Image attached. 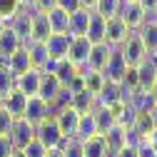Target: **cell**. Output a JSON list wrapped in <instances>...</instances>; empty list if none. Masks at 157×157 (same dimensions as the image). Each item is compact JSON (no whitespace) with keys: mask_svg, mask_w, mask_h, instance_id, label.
I'll list each match as a JSON object with an SVG mask.
<instances>
[{"mask_svg":"<svg viewBox=\"0 0 157 157\" xmlns=\"http://www.w3.org/2000/svg\"><path fill=\"white\" fill-rule=\"evenodd\" d=\"M82 157H112L107 152V145H105V137L102 135H95L90 140L82 142Z\"/></svg>","mask_w":157,"mask_h":157,"instance_id":"cell-26","label":"cell"},{"mask_svg":"<svg viewBox=\"0 0 157 157\" xmlns=\"http://www.w3.org/2000/svg\"><path fill=\"white\" fill-rule=\"evenodd\" d=\"M8 28H13L17 35H20V40H23V45L30 40V13H25V10H17L10 20H8Z\"/></svg>","mask_w":157,"mask_h":157,"instance_id":"cell-22","label":"cell"},{"mask_svg":"<svg viewBox=\"0 0 157 157\" xmlns=\"http://www.w3.org/2000/svg\"><path fill=\"white\" fill-rule=\"evenodd\" d=\"M50 35V23L45 13H30V40L28 43H45Z\"/></svg>","mask_w":157,"mask_h":157,"instance_id":"cell-13","label":"cell"},{"mask_svg":"<svg viewBox=\"0 0 157 157\" xmlns=\"http://www.w3.org/2000/svg\"><path fill=\"white\" fill-rule=\"evenodd\" d=\"M20 155H23V157H45L48 150H45L40 142H37V140H33V142H28V145L20 150Z\"/></svg>","mask_w":157,"mask_h":157,"instance_id":"cell-35","label":"cell"},{"mask_svg":"<svg viewBox=\"0 0 157 157\" xmlns=\"http://www.w3.org/2000/svg\"><path fill=\"white\" fill-rule=\"evenodd\" d=\"M115 102H122L120 100V85H112V82H105L102 90L95 95V107H110Z\"/></svg>","mask_w":157,"mask_h":157,"instance_id":"cell-25","label":"cell"},{"mask_svg":"<svg viewBox=\"0 0 157 157\" xmlns=\"http://www.w3.org/2000/svg\"><path fill=\"white\" fill-rule=\"evenodd\" d=\"M60 152H63V157H82V142L77 140V137L63 140V145H60Z\"/></svg>","mask_w":157,"mask_h":157,"instance_id":"cell-34","label":"cell"},{"mask_svg":"<svg viewBox=\"0 0 157 157\" xmlns=\"http://www.w3.org/2000/svg\"><path fill=\"white\" fill-rule=\"evenodd\" d=\"M70 35H57V33H50L48 40H45V50H48V57L52 63H60V60H67V50H70Z\"/></svg>","mask_w":157,"mask_h":157,"instance_id":"cell-6","label":"cell"},{"mask_svg":"<svg viewBox=\"0 0 157 157\" xmlns=\"http://www.w3.org/2000/svg\"><path fill=\"white\" fill-rule=\"evenodd\" d=\"M20 48H23L20 35H17L13 28H5V30H3V35H0V63L8 60L10 55H15Z\"/></svg>","mask_w":157,"mask_h":157,"instance_id":"cell-16","label":"cell"},{"mask_svg":"<svg viewBox=\"0 0 157 157\" xmlns=\"http://www.w3.org/2000/svg\"><path fill=\"white\" fill-rule=\"evenodd\" d=\"M152 57H155V63H157V50H155V52H152Z\"/></svg>","mask_w":157,"mask_h":157,"instance_id":"cell-51","label":"cell"},{"mask_svg":"<svg viewBox=\"0 0 157 157\" xmlns=\"http://www.w3.org/2000/svg\"><path fill=\"white\" fill-rule=\"evenodd\" d=\"M35 5V0H20V8H25V10H30Z\"/></svg>","mask_w":157,"mask_h":157,"instance_id":"cell-46","label":"cell"},{"mask_svg":"<svg viewBox=\"0 0 157 157\" xmlns=\"http://www.w3.org/2000/svg\"><path fill=\"white\" fill-rule=\"evenodd\" d=\"M45 157H63V152H60V147H57V150H48Z\"/></svg>","mask_w":157,"mask_h":157,"instance_id":"cell-47","label":"cell"},{"mask_svg":"<svg viewBox=\"0 0 157 157\" xmlns=\"http://www.w3.org/2000/svg\"><path fill=\"white\" fill-rule=\"evenodd\" d=\"M147 92H150V95H152V100H155V102H157V82H155V85H152V87H150V90H147Z\"/></svg>","mask_w":157,"mask_h":157,"instance_id":"cell-48","label":"cell"},{"mask_svg":"<svg viewBox=\"0 0 157 157\" xmlns=\"http://www.w3.org/2000/svg\"><path fill=\"white\" fill-rule=\"evenodd\" d=\"M15 150H13V145H10V140L8 137H0V157H10Z\"/></svg>","mask_w":157,"mask_h":157,"instance_id":"cell-41","label":"cell"},{"mask_svg":"<svg viewBox=\"0 0 157 157\" xmlns=\"http://www.w3.org/2000/svg\"><path fill=\"white\" fill-rule=\"evenodd\" d=\"M120 8H122V0H97L95 13H100L105 20H112L120 15Z\"/></svg>","mask_w":157,"mask_h":157,"instance_id":"cell-30","label":"cell"},{"mask_svg":"<svg viewBox=\"0 0 157 157\" xmlns=\"http://www.w3.org/2000/svg\"><path fill=\"white\" fill-rule=\"evenodd\" d=\"M35 140L45 150H57L63 145V132H60V127H57L52 115L48 117V120H43L40 125H35Z\"/></svg>","mask_w":157,"mask_h":157,"instance_id":"cell-2","label":"cell"},{"mask_svg":"<svg viewBox=\"0 0 157 157\" xmlns=\"http://www.w3.org/2000/svg\"><path fill=\"white\" fill-rule=\"evenodd\" d=\"M90 48H92V43L87 40V37L82 35V37H72L70 40V50H67V60L75 65V67H85V63H87V55H90Z\"/></svg>","mask_w":157,"mask_h":157,"instance_id":"cell-10","label":"cell"},{"mask_svg":"<svg viewBox=\"0 0 157 157\" xmlns=\"http://www.w3.org/2000/svg\"><path fill=\"white\" fill-rule=\"evenodd\" d=\"M48 15V23H50V33H57V35H67V28H70V15L60 8H52L45 13Z\"/></svg>","mask_w":157,"mask_h":157,"instance_id":"cell-23","label":"cell"},{"mask_svg":"<svg viewBox=\"0 0 157 157\" xmlns=\"http://www.w3.org/2000/svg\"><path fill=\"white\" fill-rule=\"evenodd\" d=\"M70 107L77 110V112H90V110H95V95L87 92V90H82V92H72Z\"/></svg>","mask_w":157,"mask_h":157,"instance_id":"cell-29","label":"cell"},{"mask_svg":"<svg viewBox=\"0 0 157 157\" xmlns=\"http://www.w3.org/2000/svg\"><path fill=\"white\" fill-rule=\"evenodd\" d=\"M90 13L92 10H77L70 15V28H67V35L70 37H82L87 33V23H90Z\"/></svg>","mask_w":157,"mask_h":157,"instance_id":"cell-24","label":"cell"},{"mask_svg":"<svg viewBox=\"0 0 157 157\" xmlns=\"http://www.w3.org/2000/svg\"><path fill=\"white\" fill-rule=\"evenodd\" d=\"M52 115V107L40 100V97H28V105H25V115H23V120H28L30 125H40L43 120H48V117Z\"/></svg>","mask_w":157,"mask_h":157,"instance_id":"cell-8","label":"cell"},{"mask_svg":"<svg viewBox=\"0 0 157 157\" xmlns=\"http://www.w3.org/2000/svg\"><path fill=\"white\" fill-rule=\"evenodd\" d=\"M117 17H120L132 33H137L145 25V13H142L140 5H137V0H122V8H120V15Z\"/></svg>","mask_w":157,"mask_h":157,"instance_id":"cell-5","label":"cell"},{"mask_svg":"<svg viewBox=\"0 0 157 157\" xmlns=\"http://www.w3.org/2000/svg\"><path fill=\"white\" fill-rule=\"evenodd\" d=\"M10 157H23V155H20V152H13V155H10Z\"/></svg>","mask_w":157,"mask_h":157,"instance_id":"cell-50","label":"cell"},{"mask_svg":"<svg viewBox=\"0 0 157 157\" xmlns=\"http://www.w3.org/2000/svg\"><path fill=\"white\" fill-rule=\"evenodd\" d=\"M77 72H80V67H75L70 60H60V63L55 65V70H52V75L57 77V82H60L63 87H67V85H70V80H72Z\"/></svg>","mask_w":157,"mask_h":157,"instance_id":"cell-28","label":"cell"},{"mask_svg":"<svg viewBox=\"0 0 157 157\" xmlns=\"http://www.w3.org/2000/svg\"><path fill=\"white\" fill-rule=\"evenodd\" d=\"M0 110H3V100H0Z\"/></svg>","mask_w":157,"mask_h":157,"instance_id":"cell-52","label":"cell"},{"mask_svg":"<svg viewBox=\"0 0 157 157\" xmlns=\"http://www.w3.org/2000/svg\"><path fill=\"white\" fill-rule=\"evenodd\" d=\"M112 157H137V147H132V145H125L120 152H115Z\"/></svg>","mask_w":157,"mask_h":157,"instance_id":"cell-42","label":"cell"},{"mask_svg":"<svg viewBox=\"0 0 157 157\" xmlns=\"http://www.w3.org/2000/svg\"><path fill=\"white\" fill-rule=\"evenodd\" d=\"M125 72H127V65H125V60H122L120 50L112 48V52H110V57H107V63H105V67H102V77H105V82L122 85Z\"/></svg>","mask_w":157,"mask_h":157,"instance_id":"cell-3","label":"cell"},{"mask_svg":"<svg viewBox=\"0 0 157 157\" xmlns=\"http://www.w3.org/2000/svg\"><path fill=\"white\" fill-rule=\"evenodd\" d=\"M137 157H157V152H155L150 145H145V142H142L140 147H137Z\"/></svg>","mask_w":157,"mask_h":157,"instance_id":"cell-43","label":"cell"},{"mask_svg":"<svg viewBox=\"0 0 157 157\" xmlns=\"http://www.w3.org/2000/svg\"><path fill=\"white\" fill-rule=\"evenodd\" d=\"M55 3H57V0H35L33 10H37V13H48V10L55 8Z\"/></svg>","mask_w":157,"mask_h":157,"instance_id":"cell-39","label":"cell"},{"mask_svg":"<svg viewBox=\"0 0 157 157\" xmlns=\"http://www.w3.org/2000/svg\"><path fill=\"white\" fill-rule=\"evenodd\" d=\"M5 28H8V20H5V17H0V35H3Z\"/></svg>","mask_w":157,"mask_h":157,"instance_id":"cell-49","label":"cell"},{"mask_svg":"<svg viewBox=\"0 0 157 157\" xmlns=\"http://www.w3.org/2000/svg\"><path fill=\"white\" fill-rule=\"evenodd\" d=\"M137 35H140V40H142V45L147 48V52L152 55L155 50H157V25H142L140 30H137Z\"/></svg>","mask_w":157,"mask_h":157,"instance_id":"cell-31","label":"cell"},{"mask_svg":"<svg viewBox=\"0 0 157 157\" xmlns=\"http://www.w3.org/2000/svg\"><path fill=\"white\" fill-rule=\"evenodd\" d=\"M102 137H105V145H107V152H110V155L120 152V150L127 145V140H125V127H120V125H112L110 130H105Z\"/></svg>","mask_w":157,"mask_h":157,"instance_id":"cell-21","label":"cell"},{"mask_svg":"<svg viewBox=\"0 0 157 157\" xmlns=\"http://www.w3.org/2000/svg\"><path fill=\"white\" fill-rule=\"evenodd\" d=\"M130 35H132V30L120 20V17H112V20H107V25H105V43H107L110 48H120Z\"/></svg>","mask_w":157,"mask_h":157,"instance_id":"cell-9","label":"cell"},{"mask_svg":"<svg viewBox=\"0 0 157 157\" xmlns=\"http://www.w3.org/2000/svg\"><path fill=\"white\" fill-rule=\"evenodd\" d=\"M95 5H97V0H80V8L82 10H95Z\"/></svg>","mask_w":157,"mask_h":157,"instance_id":"cell-44","label":"cell"},{"mask_svg":"<svg viewBox=\"0 0 157 157\" xmlns=\"http://www.w3.org/2000/svg\"><path fill=\"white\" fill-rule=\"evenodd\" d=\"M137 5L142 8V13H145V15L157 13V0H137Z\"/></svg>","mask_w":157,"mask_h":157,"instance_id":"cell-40","label":"cell"},{"mask_svg":"<svg viewBox=\"0 0 157 157\" xmlns=\"http://www.w3.org/2000/svg\"><path fill=\"white\" fill-rule=\"evenodd\" d=\"M13 90H15V75H13L5 65H0V100L8 97Z\"/></svg>","mask_w":157,"mask_h":157,"instance_id":"cell-32","label":"cell"},{"mask_svg":"<svg viewBox=\"0 0 157 157\" xmlns=\"http://www.w3.org/2000/svg\"><path fill=\"white\" fill-rule=\"evenodd\" d=\"M17 10H20V0H0V17L10 20Z\"/></svg>","mask_w":157,"mask_h":157,"instance_id":"cell-36","label":"cell"},{"mask_svg":"<svg viewBox=\"0 0 157 157\" xmlns=\"http://www.w3.org/2000/svg\"><path fill=\"white\" fill-rule=\"evenodd\" d=\"M110 52H112V48H110L107 43L92 45V48H90V55H87V63H85V70H90V72H102Z\"/></svg>","mask_w":157,"mask_h":157,"instance_id":"cell-14","label":"cell"},{"mask_svg":"<svg viewBox=\"0 0 157 157\" xmlns=\"http://www.w3.org/2000/svg\"><path fill=\"white\" fill-rule=\"evenodd\" d=\"M60 90H63V85L57 82V77H55L52 72H43L37 97H40V100H45V102L52 107V105H55V100H57V95H60Z\"/></svg>","mask_w":157,"mask_h":157,"instance_id":"cell-12","label":"cell"},{"mask_svg":"<svg viewBox=\"0 0 157 157\" xmlns=\"http://www.w3.org/2000/svg\"><path fill=\"white\" fill-rule=\"evenodd\" d=\"M150 120H152V127L157 130V102H155V105L150 107Z\"/></svg>","mask_w":157,"mask_h":157,"instance_id":"cell-45","label":"cell"},{"mask_svg":"<svg viewBox=\"0 0 157 157\" xmlns=\"http://www.w3.org/2000/svg\"><path fill=\"white\" fill-rule=\"evenodd\" d=\"M25 105H28V97L23 92H17V90H13L8 97H3V110L13 117V120H20L25 115Z\"/></svg>","mask_w":157,"mask_h":157,"instance_id":"cell-17","label":"cell"},{"mask_svg":"<svg viewBox=\"0 0 157 157\" xmlns=\"http://www.w3.org/2000/svg\"><path fill=\"white\" fill-rule=\"evenodd\" d=\"M137 80H140V90H145V92L157 82V63L152 55H147V60L137 67Z\"/></svg>","mask_w":157,"mask_h":157,"instance_id":"cell-20","label":"cell"},{"mask_svg":"<svg viewBox=\"0 0 157 157\" xmlns=\"http://www.w3.org/2000/svg\"><path fill=\"white\" fill-rule=\"evenodd\" d=\"M40 77H43L40 70L30 67V70L23 72L20 77H15V90H17V92H23L25 97H35L37 90H40Z\"/></svg>","mask_w":157,"mask_h":157,"instance_id":"cell-11","label":"cell"},{"mask_svg":"<svg viewBox=\"0 0 157 157\" xmlns=\"http://www.w3.org/2000/svg\"><path fill=\"white\" fill-rule=\"evenodd\" d=\"M95 135H100V130H97V120H95V112H92V110H90V112H80L75 137H77L80 142H85V140H90V137H95Z\"/></svg>","mask_w":157,"mask_h":157,"instance_id":"cell-18","label":"cell"},{"mask_svg":"<svg viewBox=\"0 0 157 157\" xmlns=\"http://www.w3.org/2000/svg\"><path fill=\"white\" fill-rule=\"evenodd\" d=\"M55 8H60V10H65L67 15H72V13L80 10V0H57Z\"/></svg>","mask_w":157,"mask_h":157,"instance_id":"cell-38","label":"cell"},{"mask_svg":"<svg viewBox=\"0 0 157 157\" xmlns=\"http://www.w3.org/2000/svg\"><path fill=\"white\" fill-rule=\"evenodd\" d=\"M0 65H5L15 77H20L23 72H28L30 67H33V63H30V52H28V48L23 45L20 50H17L15 55H10L8 57V60H3V63H0Z\"/></svg>","mask_w":157,"mask_h":157,"instance_id":"cell-15","label":"cell"},{"mask_svg":"<svg viewBox=\"0 0 157 157\" xmlns=\"http://www.w3.org/2000/svg\"><path fill=\"white\" fill-rule=\"evenodd\" d=\"M13 117L5 112V110H0V137H8L10 135V130H13Z\"/></svg>","mask_w":157,"mask_h":157,"instance_id":"cell-37","label":"cell"},{"mask_svg":"<svg viewBox=\"0 0 157 157\" xmlns=\"http://www.w3.org/2000/svg\"><path fill=\"white\" fill-rule=\"evenodd\" d=\"M28 52H30V63L35 70H45V65L50 63V57H48V50H45V43H25Z\"/></svg>","mask_w":157,"mask_h":157,"instance_id":"cell-27","label":"cell"},{"mask_svg":"<svg viewBox=\"0 0 157 157\" xmlns=\"http://www.w3.org/2000/svg\"><path fill=\"white\" fill-rule=\"evenodd\" d=\"M92 112H95V120H97V130H100V135L115 125V117H112V112H110L107 107H95Z\"/></svg>","mask_w":157,"mask_h":157,"instance_id":"cell-33","label":"cell"},{"mask_svg":"<svg viewBox=\"0 0 157 157\" xmlns=\"http://www.w3.org/2000/svg\"><path fill=\"white\" fill-rule=\"evenodd\" d=\"M52 117H55L57 127H60V132H63V140H70V137H75V132H77V120H80V112L72 110V107H60Z\"/></svg>","mask_w":157,"mask_h":157,"instance_id":"cell-7","label":"cell"},{"mask_svg":"<svg viewBox=\"0 0 157 157\" xmlns=\"http://www.w3.org/2000/svg\"><path fill=\"white\" fill-rule=\"evenodd\" d=\"M117 50H120V55H122V60H125L127 67H140V65L147 60V55H150L147 48L142 45V40H140V35H137V33H132Z\"/></svg>","mask_w":157,"mask_h":157,"instance_id":"cell-1","label":"cell"},{"mask_svg":"<svg viewBox=\"0 0 157 157\" xmlns=\"http://www.w3.org/2000/svg\"><path fill=\"white\" fill-rule=\"evenodd\" d=\"M105 25H107V20L100 15V13H90V23H87V33H85V37L92 43V45H100V43H105Z\"/></svg>","mask_w":157,"mask_h":157,"instance_id":"cell-19","label":"cell"},{"mask_svg":"<svg viewBox=\"0 0 157 157\" xmlns=\"http://www.w3.org/2000/svg\"><path fill=\"white\" fill-rule=\"evenodd\" d=\"M8 140H10V145H13V150L15 152H20L28 142H33L35 140V125H30L28 120H15L13 122V130H10V135H8Z\"/></svg>","mask_w":157,"mask_h":157,"instance_id":"cell-4","label":"cell"}]
</instances>
